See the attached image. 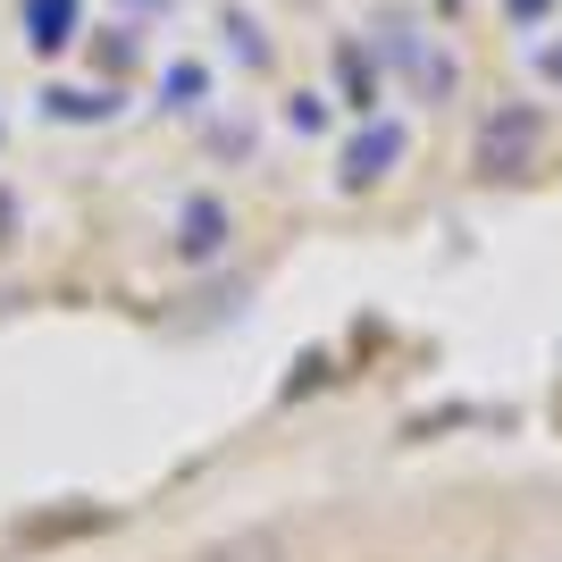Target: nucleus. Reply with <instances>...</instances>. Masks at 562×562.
<instances>
[{
  "label": "nucleus",
  "mask_w": 562,
  "mask_h": 562,
  "mask_svg": "<svg viewBox=\"0 0 562 562\" xmlns=\"http://www.w3.org/2000/svg\"><path fill=\"white\" fill-rule=\"evenodd\" d=\"M18 235H25V202L0 186V252H18Z\"/></svg>",
  "instance_id": "11"
},
{
  "label": "nucleus",
  "mask_w": 562,
  "mask_h": 562,
  "mask_svg": "<svg viewBox=\"0 0 562 562\" xmlns=\"http://www.w3.org/2000/svg\"><path fill=\"white\" fill-rule=\"evenodd\" d=\"M211 562H285V529H244V538H218Z\"/></svg>",
  "instance_id": "6"
},
{
  "label": "nucleus",
  "mask_w": 562,
  "mask_h": 562,
  "mask_svg": "<svg viewBox=\"0 0 562 562\" xmlns=\"http://www.w3.org/2000/svg\"><path fill=\"white\" fill-rule=\"evenodd\" d=\"M546 151V110L538 101H495L487 117H479V143H470V160H479V177H529Z\"/></svg>",
  "instance_id": "1"
},
{
  "label": "nucleus",
  "mask_w": 562,
  "mask_h": 562,
  "mask_svg": "<svg viewBox=\"0 0 562 562\" xmlns=\"http://www.w3.org/2000/svg\"><path fill=\"white\" fill-rule=\"evenodd\" d=\"M218 252H227V202L193 193L177 211V260H218Z\"/></svg>",
  "instance_id": "3"
},
{
  "label": "nucleus",
  "mask_w": 562,
  "mask_h": 562,
  "mask_svg": "<svg viewBox=\"0 0 562 562\" xmlns=\"http://www.w3.org/2000/svg\"><path fill=\"white\" fill-rule=\"evenodd\" d=\"M43 110H50V117H68V126H93V117L117 110V93H68V85H59V93H43Z\"/></svg>",
  "instance_id": "7"
},
{
  "label": "nucleus",
  "mask_w": 562,
  "mask_h": 562,
  "mask_svg": "<svg viewBox=\"0 0 562 562\" xmlns=\"http://www.w3.org/2000/svg\"><path fill=\"white\" fill-rule=\"evenodd\" d=\"M68 25H76V0H25V43L34 50H68Z\"/></svg>",
  "instance_id": "4"
},
{
  "label": "nucleus",
  "mask_w": 562,
  "mask_h": 562,
  "mask_svg": "<svg viewBox=\"0 0 562 562\" xmlns=\"http://www.w3.org/2000/svg\"><path fill=\"white\" fill-rule=\"evenodd\" d=\"M513 18H546V0H513Z\"/></svg>",
  "instance_id": "13"
},
{
  "label": "nucleus",
  "mask_w": 562,
  "mask_h": 562,
  "mask_svg": "<svg viewBox=\"0 0 562 562\" xmlns=\"http://www.w3.org/2000/svg\"><path fill=\"white\" fill-rule=\"evenodd\" d=\"M285 126L319 135V126H328V93H294V101H285Z\"/></svg>",
  "instance_id": "9"
},
{
  "label": "nucleus",
  "mask_w": 562,
  "mask_h": 562,
  "mask_svg": "<svg viewBox=\"0 0 562 562\" xmlns=\"http://www.w3.org/2000/svg\"><path fill=\"white\" fill-rule=\"evenodd\" d=\"M403 151H412V135H403L395 117H370V126H361V135L345 143V160H336V186H345V193L386 186V177L403 168Z\"/></svg>",
  "instance_id": "2"
},
{
  "label": "nucleus",
  "mask_w": 562,
  "mask_h": 562,
  "mask_svg": "<svg viewBox=\"0 0 562 562\" xmlns=\"http://www.w3.org/2000/svg\"><path fill=\"white\" fill-rule=\"evenodd\" d=\"M336 76H345V110L378 117V76H370V50H361V43H345V50H336Z\"/></svg>",
  "instance_id": "5"
},
{
  "label": "nucleus",
  "mask_w": 562,
  "mask_h": 562,
  "mask_svg": "<svg viewBox=\"0 0 562 562\" xmlns=\"http://www.w3.org/2000/svg\"><path fill=\"white\" fill-rule=\"evenodd\" d=\"M160 93L177 101V110H193V101H202V68H193V59H186V68H168V76H160Z\"/></svg>",
  "instance_id": "10"
},
{
  "label": "nucleus",
  "mask_w": 562,
  "mask_h": 562,
  "mask_svg": "<svg viewBox=\"0 0 562 562\" xmlns=\"http://www.w3.org/2000/svg\"><path fill=\"white\" fill-rule=\"evenodd\" d=\"M554 562H562V554H554Z\"/></svg>",
  "instance_id": "14"
},
{
  "label": "nucleus",
  "mask_w": 562,
  "mask_h": 562,
  "mask_svg": "<svg viewBox=\"0 0 562 562\" xmlns=\"http://www.w3.org/2000/svg\"><path fill=\"white\" fill-rule=\"evenodd\" d=\"M218 25H227V50H235V59H252V68H260V59H269V43H260V25L244 18V9H227V18H218Z\"/></svg>",
  "instance_id": "8"
},
{
  "label": "nucleus",
  "mask_w": 562,
  "mask_h": 562,
  "mask_svg": "<svg viewBox=\"0 0 562 562\" xmlns=\"http://www.w3.org/2000/svg\"><path fill=\"white\" fill-rule=\"evenodd\" d=\"M538 76H546V85H562V43H546V50H538Z\"/></svg>",
  "instance_id": "12"
}]
</instances>
